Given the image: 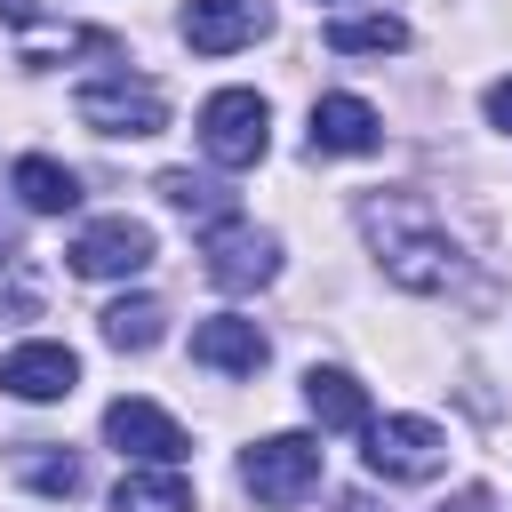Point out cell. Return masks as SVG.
<instances>
[{"instance_id": "cell-1", "label": "cell", "mask_w": 512, "mask_h": 512, "mask_svg": "<svg viewBox=\"0 0 512 512\" xmlns=\"http://www.w3.org/2000/svg\"><path fill=\"white\" fill-rule=\"evenodd\" d=\"M360 232H368V248H376V264H384V280H392V288L432 296V288H448V280L464 272V248L432 224V208H424L416 192L360 200Z\"/></svg>"}, {"instance_id": "cell-12", "label": "cell", "mask_w": 512, "mask_h": 512, "mask_svg": "<svg viewBox=\"0 0 512 512\" xmlns=\"http://www.w3.org/2000/svg\"><path fill=\"white\" fill-rule=\"evenodd\" d=\"M192 360L216 368V376H256L264 368V328L240 320V312H216V320L192 328Z\"/></svg>"}, {"instance_id": "cell-18", "label": "cell", "mask_w": 512, "mask_h": 512, "mask_svg": "<svg viewBox=\"0 0 512 512\" xmlns=\"http://www.w3.org/2000/svg\"><path fill=\"white\" fill-rule=\"evenodd\" d=\"M160 320H168V312H160L152 296H120V304H104L96 328H104L112 352H152V344H160Z\"/></svg>"}, {"instance_id": "cell-20", "label": "cell", "mask_w": 512, "mask_h": 512, "mask_svg": "<svg viewBox=\"0 0 512 512\" xmlns=\"http://www.w3.org/2000/svg\"><path fill=\"white\" fill-rule=\"evenodd\" d=\"M488 128H504V136H512V72H504V80H488Z\"/></svg>"}, {"instance_id": "cell-9", "label": "cell", "mask_w": 512, "mask_h": 512, "mask_svg": "<svg viewBox=\"0 0 512 512\" xmlns=\"http://www.w3.org/2000/svg\"><path fill=\"white\" fill-rule=\"evenodd\" d=\"M72 384H80V352H72V344L32 336V344H16V352L0 360V392H16V400H64Z\"/></svg>"}, {"instance_id": "cell-2", "label": "cell", "mask_w": 512, "mask_h": 512, "mask_svg": "<svg viewBox=\"0 0 512 512\" xmlns=\"http://www.w3.org/2000/svg\"><path fill=\"white\" fill-rule=\"evenodd\" d=\"M264 144H272V104L256 88H216L200 104V152L216 168H256Z\"/></svg>"}, {"instance_id": "cell-16", "label": "cell", "mask_w": 512, "mask_h": 512, "mask_svg": "<svg viewBox=\"0 0 512 512\" xmlns=\"http://www.w3.org/2000/svg\"><path fill=\"white\" fill-rule=\"evenodd\" d=\"M336 56H400L408 48V24L392 16V8H360V16H328V32H320Z\"/></svg>"}, {"instance_id": "cell-7", "label": "cell", "mask_w": 512, "mask_h": 512, "mask_svg": "<svg viewBox=\"0 0 512 512\" xmlns=\"http://www.w3.org/2000/svg\"><path fill=\"white\" fill-rule=\"evenodd\" d=\"M64 256H72L80 280H128V272L152 264V224H136V216H96V224L72 232Z\"/></svg>"}, {"instance_id": "cell-10", "label": "cell", "mask_w": 512, "mask_h": 512, "mask_svg": "<svg viewBox=\"0 0 512 512\" xmlns=\"http://www.w3.org/2000/svg\"><path fill=\"white\" fill-rule=\"evenodd\" d=\"M264 32H272V8L264 0H192L184 8V40L200 56H232V48H248Z\"/></svg>"}, {"instance_id": "cell-3", "label": "cell", "mask_w": 512, "mask_h": 512, "mask_svg": "<svg viewBox=\"0 0 512 512\" xmlns=\"http://www.w3.org/2000/svg\"><path fill=\"white\" fill-rule=\"evenodd\" d=\"M240 488L256 504H304L320 488V440L312 432H272V440L240 448Z\"/></svg>"}, {"instance_id": "cell-15", "label": "cell", "mask_w": 512, "mask_h": 512, "mask_svg": "<svg viewBox=\"0 0 512 512\" xmlns=\"http://www.w3.org/2000/svg\"><path fill=\"white\" fill-rule=\"evenodd\" d=\"M112 512H192V480L176 464H128L112 488Z\"/></svg>"}, {"instance_id": "cell-6", "label": "cell", "mask_w": 512, "mask_h": 512, "mask_svg": "<svg viewBox=\"0 0 512 512\" xmlns=\"http://www.w3.org/2000/svg\"><path fill=\"white\" fill-rule=\"evenodd\" d=\"M200 272H208L216 288H232V296H248V288H264V280L280 272V240L232 216V224H216V232H200Z\"/></svg>"}, {"instance_id": "cell-23", "label": "cell", "mask_w": 512, "mask_h": 512, "mask_svg": "<svg viewBox=\"0 0 512 512\" xmlns=\"http://www.w3.org/2000/svg\"><path fill=\"white\" fill-rule=\"evenodd\" d=\"M336 512H376V504L368 496H336Z\"/></svg>"}, {"instance_id": "cell-19", "label": "cell", "mask_w": 512, "mask_h": 512, "mask_svg": "<svg viewBox=\"0 0 512 512\" xmlns=\"http://www.w3.org/2000/svg\"><path fill=\"white\" fill-rule=\"evenodd\" d=\"M16 480L40 488V496H80V456H64L56 440H32V448L16 456Z\"/></svg>"}, {"instance_id": "cell-17", "label": "cell", "mask_w": 512, "mask_h": 512, "mask_svg": "<svg viewBox=\"0 0 512 512\" xmlns=\"http://www.w3.org/2000/svg\"><path fill=\"white\" fill-rule=\"evenodd\" d=\"M160 200H168L176 216H192L200 232H216V224H232V216H240V200H232L224 184L192 176V168H168V176H160Z\"/></svg>"}, {"instance_id": "cell-13", "label": "cell", "mask_w": 512, "mask_h": 512, "mask_svg": "<svg viewBox=\"0 0 512 512\" xmlns=\"http://www.w3.org/2000/svg\"><path fill=\"white\" fill-rule=\"evenodd\" d=\"M304 408L320 432H368V392L352 368H304Z\"/></svg>"}, {"instance_id": "cell-22", "label": "cell", "mask_w": 512, "mask_h": 512, "mask_svg": "<svg viewBox=\"0 0 512 512\" xmlns=\"http://www.w3.org/2000/svg\"><path fill=\"white\" fill-rule=\"evenodd\" d=\"M440 512H496V504H488V488H464V496H448Z\"/></svg>"}, {"instance_id": "cell-4", "label": "cell", "mask_w": 512, "mask_h": 512, "mask_svg": "<svg viewBox=\"0 0 512 512\" xmlns=\"http://www.w3.org/2000/svg\"><path fill=\"white\" fill-rule=\"evenodd\" d=\"M72 104H80V120L96 136H160L168 128V96L152 80H136V72H96Z\"/></svg>"}, {"instance_id": "cell-8", "label": "cell", "mask_w": 512, "mask_h": 512, "mask_svg": "<svg viewBox=\"0 0 512 512\" xmlns=\"http://www.w3.org/2000/svg\"><path fill=\"white\" fill-rule=\"evenodd\" d=\"M104 440L128 456V464H184V424L168 416V408H152V400H112L104 408Z\"/></svg>"}, {"instance_id": "cell-14", "label": "cell", "mask_w": 512, "mask_h": 512, "mask_svg": "<svg viewBox=\"0 0 512 512\" xmlns=\"http://www.w3.org/2000/svg\"><path fill=\"white\" fill-rule=\"evenodd\" d=\"M8 184H16V200H24L32 216H64V208H80V176H72L64 160H48V152H24V160L8 168Z\"/></svg>"}, {"instance_id": "cell-21", "label": "cell", "mask_w": 512, "mask_h": 512, "mask_svg": "<svg viewBox=\"0 0 512 512\" xmlns=\"http://www.w3.org/2000/svg\"><path fill=\"white\" fill-rule=\"evenodd\" d=\"M0 24H40V0H0Z\"/></svg>"}, {"instance_id": "cell-5", "label": "cell", "mask_w": 512, "mask_h": 512, "mask_svg": "<svg viewBox=\"0 0 512 512\" xmlns=\"http://www.w3.org/2000/svg\"><path fill=\"white\" fill-rule=\"evenodd\" d=\"M360 456H368L376 480H408V488H416V480H432V472L448 464V432H440L432 416H384V424L368 416V448H360Z\"/></svg>"}, {"instance_id": "cell-11", "label": "cell", "mask_w": 512, "mask_h": 512, "mask_svg": "<svg viewBox=\"0 0 512 512\" xmlns=\"http://www.w3.org/2000/svg\"><path fill=\"white\" fill-rule=\"evenodd\" d=\"M376 144H384V120H376L368 96H320L312 104V152L352 160V152H376Z\"/></svg>"}]
</instances>
